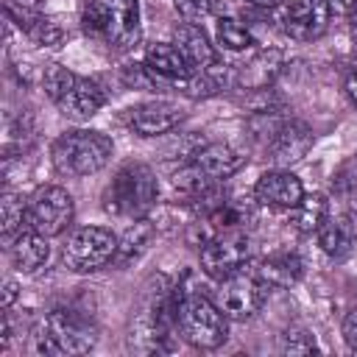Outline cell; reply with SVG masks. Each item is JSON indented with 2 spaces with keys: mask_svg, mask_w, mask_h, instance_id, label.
<instances>
[{
  "mask_svg": "<svg viewBox=\"0 0 357 357\" xmlns=\"http://www.w3.org/2000/svg\"><path fill=\"white\" fill-rule=\"evenodd\" d=\"M184 120V109L173 100H148L128 109V126L137 137H162Z\"/></svg>",
  "mask_w": 357,
  "mask_h": 357,
  "instance_id": "13",
  "label": "cell"
},
{
  "mask_svg": "<svg viewBox=\"0 0 357 357\" xmlns=\"http://www.w3.org/2000/svg\"><path fill=\"white\" fill-rule=\"evenodd\" d=\"M84 31L109 50H131L139 36V0H89L81 14Z\"/></svg>",
  "mask_w": 357,
  "mask_h": 357,
  "instance_id": "2",
  "label": "cell"
},
{
  "mask_svg": "<svg viewBox=\"0 0 357 357\" xmlns=\"http://www.w3.org/2000/svg\"><path fill=\"white\" fill-rule=\"evenodd\" d=\"M332 6L329 0H287L282 14V28L296 42H312L329 28Z\"/></svg>",
  "mask_w": 357,
  "mask_h": 357,
  "instance_id": "10",
  "label": "cell"
},
{
  "mask_svg": "<svg viewBox=\"0 0 357 357\" xmlns=\"http://www.w3.org/2000/svg\"><path fill=\"white\" fill-rule=\"evenodd\" d=\"M343 340L351 354H357V304L343 315Z\"/></svg>",
  "mask_w": 357,
  "mask_h": 357,
  "instance_id": "30",
  "label": "cell"
},
{
  "mask_svg": "<svg viewBox=\"0 0 357 357\" xmlns=\"http://www.w3.org/2000/svg\"><path fill=\"white\" fill-rule=\"evenodd\" d=\"M315 234H318V245L326 257L343 259L354 243V220L351 218H329Z\"/></svg>",
  "mask_w": 357,
  "mask_h": 357,
  "instance_id": "22",
  "label": "cell"
},
{
  "mask_svg": "<svg viewBox=\"0 0 357 357\" xmlns=\"http://www.w3.org/2000/svg\"><path fill=\"white\" fill-rule=\"evenodd\" d=\"M349 28H351V36L357 39V8L349 14Z\"/></svg>",
  "mask_w": 357,
  "mask_h": 357,
  "instance_id": "36",
  "label": "cell"
},
{
  "mask_svg": "<svg viewBox=\"0 0 357 357\" xmlns=\"http://www.w3.org/2000/svg\"><path fill=\"white\" fill-rule=\"evenodd\" d=\"M304 273V262L290 254V251H279V254H271L259 262L257 268V276L268 284V287H293Z\"/></svg>",
  "mask_w": 357,
  "mask_h": 357,
  "instance_id": "21",
  "label": "cell"
},
{
  "mask_svg": "<svg viewBox=\"0 0 357 357\" xmlns=\"http://www.w3.org/2000/svg\"><path fill=\"white\" fill-rule=\"evenodd\" d=\"M25 33H28V39L36 42L39 47H53V45H59V42L64 39V28L59 25V20L45 17V14H42Z\"/></svg>",
  "mask_w": 357,
  "mask_h": 357,
  "instance_id": "28",
  "label": "cell"
},
{
  "mask_svg": "<svg viewBox=\"0 0 357 357\" xmlns=\"http://www.w3.org/2000/svg\"><path fill=\"white\" fill-rule=\"evenodd\" d=\"M245 3H251V6H262V8H271V6H279V3H284V0H245Z\"/></svg>",
  "mask_w": 357,
  "mask_h": 357,
  "instance_id": "35",
  "label": "cell"
},
{
  "mask_svg": "<svg viewBox=\"0 0 357 357\" xmlns=\"http://www.w3.org/2000/svg\"><path fill=\"white\" fill-rule=\"evenodd\" d=\"M349 218L357 223V187H354L351 195H349Z\"/></svg>",
  "mask_w": 357,
  "mask_h": 357,
  "instance_id": "34",
  "label": "cell"
},
{
  "mask_svg": "<svg viewBox=\"0 0 357 357\" xmlns=\"http://www.w3.org/2000/svg\"><path fill=\"white\" fill-rule=\"evenodd\" d=\"M117 237L106 226H81L67 234L61 245V262L73 273H92L114 259Z\"/></svg>",
  "mask_w": 357,
  "mask_h": 357,
  "instance_id": "6",
  "label": "cell"
},
{
  "mask_svg": "<svg viewBox=\"0 0 357 357\" xmlns=\"http://www.w3.org/2000/svg\"><path fill=\"white\" fill-rule=\"evenodd\" d=\"M173 45L184 53V59L192 64V70H209L218 64L215 45L209 42L206 31L198 22H178L173 28Z\"/></svg>",
  "mask_w": 357,
  "mask_h": 357,
  "instance_id": "16",
  "label": "cell"
},
{
  "mask_svg": "<svg viewBox=\"0 0 357 357\" xmlns=\"http://www.w3.org/2000/svg\"><path fill=\"white\" fill-rule=\"evenodd\" d=\"M279 351L282 354H312V351H318V343H315V335L310 329L290 326L279 337Z\"/></svg>",
  "mask_w": 357,
  "mask_h": 357,
  "instance_id": "26",
  "label": "cell"
},
{
  "mask_svg": "<svg viewBox=\"0 0 357 357\" xmlns=\"http://www.w3.org/2000/svg\"><path fill=\"white\" fill-rule=\"evenodd\" d=\"M212 181H223L229 176H234L243 165H245V156L226 145V142H206V145H198V151L190 156Z\"/></svg>",
  "mask_w": 357,
  "mask_h": 357,
  "instance_id": "17",
  "label": "cell"
},
{
  "mask_svg": "<svg viewBox=\"0 0 357 357\" xmlns=\"http://www.w3.org/2000/svg\"><path fill=\"white\" fill-rule=\"evenodd\" d=\"M17 296H20L17 282H14V279H6V282H3V310H11V304L17 301Z\"/></svg>",
  "mask_w": 357,
  "mask_h": 357,
  "instance_id": "32",
  "label": "cell"
},
{
  "mask_svg": "<svg viewBox=\"0 0 357 357\" xmlns=\"http://www.w3.org/2000/svg\"><path fill=\"white\" fill-rule=\"evenodd\" d=\"M156 173L145 162H126L103 190V209L123 220H139L148 218V212L156 206Z\"/></svg>",
  "mask_w": 357,
  "mask_h": 357,
  "instance_id": "3",
  "label": "cell"
},
{
  "mask_svg": "<svg viewBox=\"0 0 357 357\" xmlns=\"http://www.w3.org/2000/svg\"><path fill=\"white\" fill-rule=\"evenodd\" d=\"M279 67H282V53L279 50H259L254 53L237 73V84L245 86V89H268L273 84V78L279 75Z\"/></svg>",
  "mask_w": 357,
  "mask_h": 357,
  "instance_id": "20",
  "label": "cell"
},
{
  "mask_svg": "<svg viewBox=\"0 0 357 357\" xmlns=\"http://www.w3.org/2000/svg\"><path fill=\"white\" fill-rule=\"evenodd\" d=\"M114 142L95 128H70L59 134L50 145L53 167L61 176H89L109 165Z\"/></svg>",
  "mask_w": 357,
  "mask_h": 357,
  "instance_id": "5",
  "label": "cell"
},
{
  "mask_svg": "<svg viewBox=\"0 0 357 357\" xmlns=\"http://www.w3.org/2000/svg\"><path fill=\"white\" fill-rule=\"evenodd\" d=\"M178 332L192 349L212 351L229 337V318L198 284L195 273H184L178 282Z\"/></svg>",
  "mask_w": 357,
  "mask_h": 357,
  "instance_id": "1",
  "label": "cell"
},
{
  "mask_svg": "<svg viewBox=\"0 0 357 357\" xmlns=\"http://www.w3.org/2000/svg\"><path fill=\"white\" fill-rule=\"evenodd\" d=\"M145 67L159 75L162 86H178V81L190 78L195 70L184 59V53L173 42H153L145 50Z\"/></svg>",
  "mask_w": 357,
  "mask_h": 357,
  "instance_id": "14",
  "label": "cell"
},
{
  "mask_svg": "<svg viewBox=\"0 0 357 357\" xmlns=\"http://www.w3.org/2000/svg\"><path fill=\"white\" fill-rule=\"evenodd\" d=\"M8 254H11V262H14L17 271L33 273V271H39V268L47 262L50 245H47V237H45V234H39L36 229L28 226V229H22V231L11 240Z\"/></svg>",
  "mask_w": 357,
  "mask_h": 357,
  "instance_id": "18",
  "label": "cell"
},
{
  "mask_svg": "<svg viewBox=\"0 0 357 357\" xmlns=\"http://www.w3.org/2000/svg\"><path fill=\"white\" fill-rule=\"evenodd\" d=\"M0 234H3V243L11 245V240L28 229V201H22V195H14V192H6L3 195V204H0Z\"/></svg>",
  "mask_w": 357,
  "mask_h": 357,
  "instance_id": "24",
  "label": "cell"
},
{
  "mask_svg": "<svg viewBox=\"0 0 357 357\" xmlns=\"http://www.w3.org/2000/svg\"><path fill=\"white\" fill-rule=\"evenodd\" d=\"M254 198H257V204H262L268 209L290 212L304 198V187H301V178L296 173H290L287 167H273L257 178Z\"/></svg>",
  "mask_w": 357,
  "mask_h": 357,
  "instance_id": "12",
  "label": "cell"
},
{
  "mask_svg": "<svg viewBox=\"0 0 357 357\" xmlns=\"http://www.w3.org/2000/svg\"><path fill=\"white\" fill-rule=\"evenodd\" d=\"M312 139H315V137H312V128H310L304 120L287 117V120L276 128V134L268 139V145H265L262 151L268 153V159H271L276 167H290V165L301 162V159L310 153Z\"/></svg>",
  "mask_w": 357,
  "mask_h": 357,
  "instance_id": "11",
  "label": "cell"
},
{
  "mask_svg": "<svg viewBox=\"0 0 357 357\" xmlns=\"http://www.w3.org/2000/svg\"><path fill=\"white\" fill-rule=\"evenodd\" d=\"M98 343L95 324L75 310H53L47 312L31 335V346L42 357H67L86 354Z\"/></svg>",
  "mask_w": 357,
  "mask_h": 357,
  "instance_id": "4",
  "label": "cell"
},
{
  "mask_svg": "<svg viewBox=\"0 0 357 357\" xmlns=\"http://www.w3.org/2000/svg\"><path fill=\"white\" fill-rule=\"evenodd\" d=\"M329 6H332V11H354L357 8V0H329Z\"/></svg>",
  "mask_w": 357,
  "mask_h": 357,
  "instance_id": "33",
  "label": "cell"
},
{
  "mask_svg": "<svg viewBox=\"0 0 357 357\" xmlns=\"http://www.w3.org/2000/svg\"><path fill=\"white\" fill-rule=\"evenodd\" d=\"M78 75L73 73V70H67L64 64H50L45 73H42V86H45V92H47V98L56 103L70 86H73V81H75Z\"/></svg>",
  "mask_w": 357,
  "mask_h": 357,
  "instance_id": "27",
  "label": "cell"
},
{
  "mask_svg": "<svg viewBox=\"0 0 357 357\" xmlns=\"http://www.w3.org/2000/svg\"><path fill=\"white\" fill-rule=\"evenodd\" d=\"M153 234H156V226H153L148 218L131 220V223H128V229L117 237V251H114L112 265L126 268V265L137 262V259L148 251V245L153 243Z\"/></svg>",
  "mask_w": 357,
  "mask_h": 357,
  "instance_id": "19",
  "label": "cell"
},
{
  "mask_svg": "<svg viewBox=\"0 0 357 357\" xmlns=\"http://www.w3.org/2000/svg\"><path fill=\"white\" fill-rule=\"evenodd\" d=\"M251 257V243L243 229H220L201 245V271L212 279H223L234 271H243V265Z\"/></svg>",
  "mask_w": 357,
  "mask_h": 357,
  "instance_id": "8",
  "label": "cell"
},
{
  "mask_svg": "<svg viewBox=\"0 0 357 357\" xmlns=\"http://www.w3.org/2000/svg\"><path fill=\"white\" fill-rule=\"evenodd\" d=\"M173 6H176V11H178L187 22H198V20H204V17L212 14L215 0H173Z\"/></svg>",
  "mask_w": 357,
  "mask_h": 357,
  "instance_id": "29",
  "label": "cell"
},
{
  "mask_svg": "<svg viewBox=\"0 0 357 357\" xmlns=\"http://www.w3.org/2000/svg\"><path fill=\"white\" fill-rule=\"evenodd\" d=\"M103 103H106L103 86L98 81H92V78H84V75H78L73 81V86L56 100V106L61 109V114L70 117V120H89L92 114L100 112Z\"/></svg>",
  "mask_w": 357,
  "mask_h": 357,
  "instance_id": "15",
  "label": "cell"
},
{
  "mask_svg": "<svg viewBox=\"0 0 357 357\" xmlns=\"http://www.w3.org/2000/svg\"><path fill=\"white\" fill-rule=\"evenodd\" d=\"M75 215L73 195L59 184H42L28 198V226L45 237L61 234Z\"/></svg>",
  "mask_w": 357,
  "mask_h": 357,
  "instance_id": "7",
  "label": "cell"
},
{
  "mask_svg": "<svg viewBox=\"0 0 357 357\" xmlns=\"http://www.w3.org/2000/svg\"><path fill=\"white\" fill-rule=\"evenodd\" d=\"M329 220V201L321 192L304 195L293 209H290V223L301 234H315L324 223Z\"/></svg>",
  "mask_w": 357,
  "mask_h": 357,
  "instance_id": "23",
  "label": "cell"
},
{
  "mask_svg": "<svg viewBox=\"0 0 357 357\" xmlns=\"http://www.w3.org/2000/svg\"><path fill=\"white\" fill-rule=\"evenodd\" d=\"M265 290H268V284L257 273L234 271V273L220 279L215 301H218V307L223 310L226 318L248 321V318H254L259 312V307L265 301Z\"/></svg>",
  "mask_w": 357,
  "mask_h": 357,
  "instance_id": "9",
  "label": "cell"
},
{
  "mask_svg": "<svg viewBox=\"0 0 357 357\" xmlns=\"http://www.w3.org/2000/svg\"><path fill=\"white\" fill-rule=\"evenodd\" d=\"M343 92H346V98H349V103L357 109V64L346 73V78H343Z\"/></svg>",
  "mask_w": 357,
  "mask_h": 357,
  "instance_id": "31",
  "label": "cell"
},
{
  "mask_svg": "<svg viewBox=\"0 0 357 357\" xmlns=\"http://www.w3.org/2000/svg\"><path fill=\"white\" fill-rule=\"evenodd\" d=\"M215 39L223 50H231V53H243L254 45V36L248 31V25H243L237 17H218L215 22Z\"/></svg>",
  "mask_w": 357,
  "mask_h": 357,
  "instance_id": "25",
  "label": "cell"
}]
</instances>
